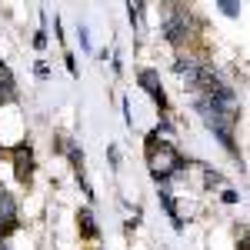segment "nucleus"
Listing matches in <instances>:
<instances>
[{
    "label": "nucleus",
    "instance_id": "2",
    "mask_svg": "<svg viewBox=\"0 0 250 250\" xmlns=\"http://www.w3.org/2000/svg\"><path fill=\"white\" fill-rule=\"evenodd\" d=\"M164 34H167V40H170V43H180V40L187 37L184 17H170V20H167V30H164Z\"/></svg>",
    "mask_w": 250,
    "mask_h": 250
},
{
    "label": "nucleus",
    "instance_id": "1",
    "mask_svg": "<svg viewBox=\"0 0 250 250\" xmlns=\"http://www.w3.org/2000/svg\"><path fill=\"white\" fill-rule=\"evenodd\" d=\"M180 167V157H177V150L173 147H167V144H160V150H157V140H150V170H154V177H170L173 170Z\"/></svg>",
    "mask_w": 250,
    "mask_h": 250
},
{
    "label": "nucleus",
    "instance_id": "4",
    "mask_svg": "<svg viewBox=\"0 0 250 250\" xmlns=\"http://www.w3.org/2000/svg\"><path fill=\"white\" fill-rule=\"evenodd\" d=\"M140 83H144V90H150V94H154V100L164 107V90L157 87V77H154V74H144V77H140Z\"/></svg>",
    "mask_w": 250,
    "mask_h": 250
},
{
    "label": "nucleus",
    "instance_id": "6",
    "mask_svg": "<svg viewBox=\"0 0 250 250\" xmlns=\"http://www.w3.org/2000/svg\"><path fill=\"white\" fill-rule=\"evenodd\" d=\"M220 7H224V14H227V17L237 14V3H233V0H220Z\"/></svg>",
    "mask_w": 250,
    "mask_h": 250
},
{
    "label": "nucleus",
    "instance_id": "5",
    "mask_svg": "<svg viewBox=\"0 0 250 250\" xmlns=\"http://www.w3.org/2000/svg\"><path fill=\"white\" fill-rule=\"evenodd\" d=\"M80 227H83L87 237H94V233H97V224H94V217H90V210H80Z\"/></svg>",
    "mask_w": 250,
    "mask_h": 250
},
{
    "label": "nucleus",
    "instance_id": "7",
    "mask_svg": "<svg viewBox=\"0 0 250 250\" xmlns=\"http://www.w3.org/2000/svg\"><path fill=\"white\" fill-rule=\"evenodd\" d=\"M0 200H3V190H0Z\"/></svg>",
    "mask_w": 250,
    "mask_h": 250
},
{
    "label": "nucleus",
    "instance_id": "3",
    "mask_svg": "<svg viewBox=\"0 0 250 250\" xmlns=\"http://www.w3.org/2000/svg\"><path fill=\"white\" fill-rule=\"evenodd\" d=\"M14 217H17V207H14V200L3 193V200H0V224H14Z\"/></svg>",
    "mask_w": 250,
    "mask_h": 250
}]
</instances>
